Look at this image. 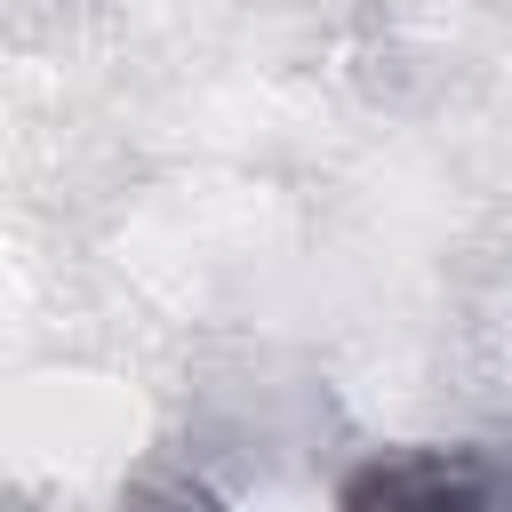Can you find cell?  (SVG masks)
<instances>
[{"instance_id":"cell-1","label":"cell","mask_w":512,"mask_h":512,"mask_svg":"<svg viewBox=\"0 0 512 512\" xmlns=\"http://www.w3.org/2000/svg\"><path fill=\"white\" fill-rule=\"evenodd\" d=\"M336 512H512V456L480 440H400L344 472Z\"/></svg>"},{"instance_id":"cell-2","label":"cell","mask_w":512,"mask_h":512,"mask_svg":"<svg viewBox=\"0 0 512 512\" xmlns=\"http://www.w3.org/2000/svg\"><path fill=\"white\" fill-rule=\"evenodd\" d=\"M120 512H224V496H216L208 480H152V488H136Z\"/></svg>"}]
</instances>
